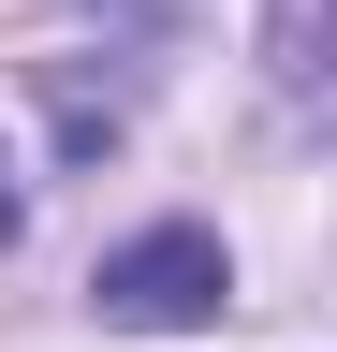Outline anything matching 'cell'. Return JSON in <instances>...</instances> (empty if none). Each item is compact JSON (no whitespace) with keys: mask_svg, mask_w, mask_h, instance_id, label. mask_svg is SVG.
I'll use <instances>...</instances> for the list:
<instances>
[{"mask_svg":"<svg viewBox=\"0 0 337 352\" xmlns=\"http://www.w3.org/2000/svg\"><path fill=\"white\" fill-rule=\"evenodd\" d=\"M89 294H103V323L176 338V323H220V308H235V264H220V235H205V220H147V235L103 250Z\"/></svg>","mask_w":337,"mask_h":352,"instance_id":"obj_1","label":"cell"},{"mask_svg":"<svg viewBox=\"0 0 337 352\" xmlns=\"http://www.w3.org/2000/svg\"><path fill=\"white\" fill-rule=\"evenodd\" d=\"M0 235H15V162H0Z\"/></svg>","mask_w":337,"mask_h":352,"instance_id":"obj_2","label":"cell"}]
</instances>
